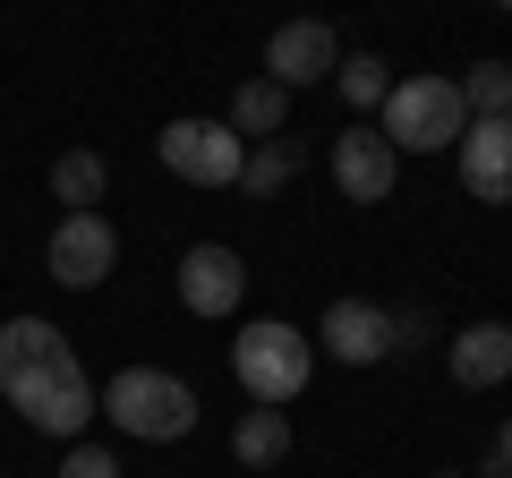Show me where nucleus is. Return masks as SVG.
Returning <instances> with one entry per match:
<instances>
[{"label": "nucleus", "instance_id": "22", "mask_svg": "<svg viewBox=\"0 0 512 478\" xmlns=\"http://www.w3.org/2000/svg\"><path fill=\"white\" fill-rule=\"evenodd\" d=\"M427 478H470V470H427Z\"/></svg>", "mask_w": 512, "mask_h": 478}, {"label": "nucleus", "instance_id": "19", "mask_svg": "<svg viewBox=\"0 0 512 478\" xmlns=\"http://www.w3.org/2000/svg\"><path fill=\"white\" fill-rule=\"evenodd\" d=\"M60 478H120V461H111L103 444H69V461H60Z\"/></svg>", "mask_w": 512, "mask_h": 478}, {"label": "nucleus", "instance_id": "2", "mask_svg": "<svg viewBox=\"0 0 512 478\" xmlns=\"http://www.w3.org/2000/svg\"><path fill=\"white\" fill-rule=\"evenodd\" d=\"M231 376L248 385L256 410H291L299 393H308V376H316V342L299 325H282V316H256L231 342Z\"/></svg>", "mask_w": 512, "mask_h": 478}, {"label": "nucleus", "instance_id": "8", "mask_svg": "<svg viewBox=\"0 0 512 478\" xmlns=\"http://www.w3.org/2000/svg\"><path fill=\"white\" fill-rule=\"evenodd\" d=\"M248 299V265H239V248H222V239H197L180 257V308L205 316V325H222V316Z\"/></svg>", "mask_w": 512, "mask_h": 478}, {"label": "nucleus", "instance_id": "9", "mask_svg": "<svg viewBox=\"0 0 512 478\" xmlns=\"http://www.w3.org/2000/svg\"><path fill=\"white\" fill-rule=\"evenodd\" d=\"M333 69H342V43H333V26H316V18L274 26V43H265V77H274L282 94H299V86H333Z\"/></svg>", "mask_w": 512, "mask_h": 478}, {"label": "nucleus", "instance_id": "16", "mask_svg": "<svg viewBox=\"0 0 512 478\" xmlns=\"http://www.w3.org/2000/svg\"><path fill=\"white\" fill-rule=\"evenodd\" d=\"M103 188H111V163H103V154L77 146V154H60V163H52V197L69 205V214H94V205H103Z\"/></svg>", "mask_w": 512, "mask_h": 478}, {"label": "nucleus", "instance_id": "21", "mask_svg": "<svg viewBox=\"0 0 512 478\" xmlns=\"http://www.w3.org/2000/svg\"><path fill=\"white\" fill-rule=\"evenodd\" d=\"M495 470H512V419L495 427Z\"/></svg>", "mask_w": 512, "mask_h": 478}, {"label": "nucleus", "instance_id": "1", "mask_svg": "<svg viewBox=\"0 0 512 478\" xmlns=\"http://www.w3.org/2000/svg\"><path fill=\"white\" fill-rule=\"evenodd\" d=\"M0 393L18 402L26 427L69 436V444H86V419L103 410L86 359L69 350V333H60L52 316H9V325H0Z\"/></svg>", "mask_w": 512, "mask_h": 478}, {"label": "nucleus", "instance_id": "18", "mask_svg": "<svg viewBox=\"0 0 512 478\" xmlns=\"http://www.w3.org/2000/svg\"><path fill=\"white\" fill-rule=\"evenodd\" d=\"M453 86H461V111H470V120H512V60H478Z\"/></svg>", "mask_w": 512, "mask_h": 478}, {"label": "nucleus", "instance_id": "5", "mask_svg": "<svg viewBox=\"0 0 512 478\" xmlns=\"http://www.w3.org/2000/svg\"><path fill=\"white\" fill-rule=\"evenodd\" d=\"M154 154H163V171L188 180V188H239V163H248V146L231 137V120H171V129L154 137Z\"/></svg>", "mask_w": 512, "mask_h": 478}, {"label": "nucleus", "instance_id": "12", "mask_svg": "<svg viewBox=\"0 0 512 478\" xmlns=\"http://www.w3.org/2000/svg\"><path fill=\"white\" fill-rule=\"evenodd\" d=\"M444 368H453L461 393H495L512 376V325L504 316H487V325H461L453 342H444Z\"/></svg>", "mask_w": 512, "mask_h": 478}, {"label": "nucleus", "instance_id": "4", "mask_svg": "<svg viewBox=\"0 0 512 478\" xmlns=\"http://www.w3.org/2000/svg\"><path fill=\"white\" fill-rule=\"evenodd\" d=\"M461 129H470V111H461L453 77H393V94L376 111V137L393 154H453Z\"/></svg>", "mask_w": 512, "mask_h": 478}, {"label": "nucleus", "instance_id": "10", "mask_svg": "<svg viewBox=\"0 0 512 478\" xmlns=\"http://www.w3.org/2000/svg\"><path fill=\"white\" fill-rule=\"evenodd\" d=\"M393 180H402V154L384 146L367 120L350 137H333V188H342L350 205H384V197H393Z\"/></svg>", "mask_w": 512, "mask_h": 478}, {"label": "nucleus", "instance_id": "15", "mask_svg": "<svg viewBox=\"0 0 512 478\" xmlns=\"http://www.w3.org/2000/svg\"><path fill=\"white\" fill-rule=\"evenodd\" d=\"M231 453L248 461V470H274V461H291V410H248V419L231 427Z\"/></svg>", "mask_w": 512, "mask_h": 478}, {"label": "nucleus", "instance_id": "13", "mask_svg": "<svg viewBox=\"0 0 512 478\" xmlns=\"http://www.w3.org/2000/svg\"><path fill=\"white\" fill-rule=\"evenodd\" d=\"M282 129H291V94H282L274 77H256V86L231 94V137H239V146H248V137H256V146H274Z\"/></svg>", "mask_w": 512, "mask_h": 478}, {"label": "nucleus", "instance_id": "7", "mask_svg": "<svg viewBox=\"0 0 512 478\" xmlns=\"http://www.w3.org/2000/svg\"><path fill=\"white\" fill-rule=\"evenodd\" d=\"M308 342H316V359L376 368V359H393V308H376V299H333L325 325H316Z\"/></svg>", "mask_w": 512, "mask_h": 478}, {"label": "nucleus", "instance_id": "3", "mask_svg": "<svg viewBox=\"0 0 512 478\" xmlns=\"http://www.w3.org/2000/svg\"><path fill=\"white\" fill-rule=\"evenodd\" d=\"M94 402H103V419L120 427V436H137V444H180V436H197V393H188L171 368H120Z\"/></svg>", "mask_w": 512, "mask_h": 478}, {"label": "nucleus", "instance_id": "14", "mask_svg": "<svg viewBox=\"0 0 512 478\" xmlns=\"http://www.w3.org/2000/svg\"><path fill=\"white\" fill-rule=\"evenodd\" d=\"M299 171H308V146H299V137H274V146H248V163H239V188H248V197H282Z\"/></svg>", "mask_w": 512, "mask_h": 478}, {"label": "nucleus", "instance_id": "11", "mask_svg": "<svg viewBox=\"0 0 512 478\" xmlns=\"http://www.w3.org/2000/svg\"><path fill=\"white\" fill-rule=\"evenodd\" d=\"M453 154H461V188L478 205H512V120H470Z\"/></svg>", "mask_w": 512, "mask_h": 478}, {"label": "nucleus", "instance_id": "23", "mask_svg": "<svg viewBox=\"0 0 512 478\" xmlns=\"http://www.w3.org/2000/svg\"><path fill=\"white\" fill-rule=\"evenodd\" d=\"M487 478H512V470H487Z\"/></svg>", "mask_w": 512, "mask_h": 478}, {"label": "nucleus", "instance_id": "20", "mask_svg": "<svg viewBox=\"0 0 512 478\" xmlns=\"http://www.w3.org/2000/svg\"><path fill=\"white\" fill-rule=\"evenodd\" d=\"M427 342H436V325L419 308H393V350H427Z\"/></svg>", "mask_w": 512, "mask_h": 478}, {"label": "nucleus", "instance_id": "17", "mask_svg": "<svg viewBox=\"0 0 512 478\" xmlns=\"http://www.w3.org/2000/svg\"><path fill=\"white\" fill-rule=\"evenodd\" d=\"M333 94H342L350 111H384V94H393V69H384L376 52H342V69H333Z\"/></svg>", "mask_w": 512, "mask_h": 478}, {"label": "nucleus", "instance_id": "6", "mask_svg": "<svg viewBox=\"0 0 512 478\" xmlns=\"http://www.w3.org/2000/svg\"><path fill=\"white\" fill-rule=\"evenodd\" d=\"M111 265H120V231H111L103 214H60L52 239H43V274L60 282V291H103Z\"/></svg>", "mask_w": 512, "mask_h": 478}]
</instances>
